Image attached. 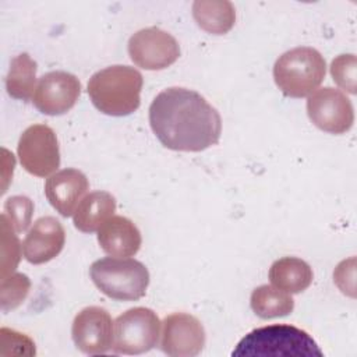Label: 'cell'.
<instances>
[{
	"instance_id": "15",
	"label": "cell",
	"mask_w": 357,
	"mask_h": 357,
	"mask_svg": "<svg viewBox=\"0 0 357 357\" xmlns=\"http://www.w3.org/2000/svg\"><path fill=\"white\" fill-rule=\"evenodd\" d=\"M98 243L112 257H132L139 251L142 237L132 220L112 216L98 230Z\"/></svg>"
},
{
	"instance_id": "12",
	"label": "cell",
	"mask_w": 357,
	"mask_h": 357,
	"mask_svg": "<svg viewBox=\"0 0 357 357\" xmlns=\"http://www.w3.org/2000/svg\"><path fill=\"white\" fill-rule=\"evenodd\" d=\"M113 324L105 308L96 305L82 308L71 326L74 344L85 354L107 353L113 346Z\"/></svg>"
},
{
	"instance_id": "23",
	"label": "cell",
	"mask_w": 357,
	"mask_h": 357,
	"mask_svg": "<svg viewBox=\"0 0 357 357\" xmlns=\"http://www.w3.org/2000/svg\"><path fill=\"white\" fill-rule=\"evenodd\" d=\"M33 204L28 197L14 195L4 204V215L17 233L25 231L32 220Z\"/></svg>"
},
{
	"instance_id": "7",
	"label": "cell",
	"mask_w": 357,
	"mask_h": 357,
	"mask_svg": "<svg viewBox=\"0 0 357 357\" xmlns=\"http://www.w3.org/2000/svg\"><path fill=\"white\" fill-rule=\"evenodd\" d=\"M17 153L21 166L32 176L46 177L60 166L56 132L46 124H32L20 137Z\"/></svg>"
},
{
	"instance_id": "18",
	"label": "cell",
	"mask_w": 357,
	"mask_h": 357,
	"mask_svg": "<svg viewBox=\"0 0 357 357\" xmlns=\"http://www.w3.org/2000/svg\"><path fill=\"white\" fill-rule=\"evenodd\" d=\"M192 17L201 29L212 35L227 33L236 22L234 6L227 0H197Z\"/></svg>"
},
{
	"instance_id": "21",
	"label": "cell",
	"mask_w": 357,
	"mask_h": 357,
	"mask_svg": "<svg viewBox=\"0 0 357 357\" xmlns=\"http://www.w3.org/2000/svg\"><path fill=\"white\" fill-rule=\"evenodd\" d=\"M31 289V280L24 273H11L1 279L0 301L1 310L8 311L17 308L28 296Z\"/></svg>"
},
{
	"instance_id": "4",
	"label": "cell",
	"mask_w": 357,
	"mask_h": 357,
	"mask_svg": "<svg viewBox=\"0 0 357 357\" xmlns=\"http://www.w3.org/2000/svg\"><path fill=\"white\" fill-rule=\"evenodd\" d=\"M326 74L324 56L314 47L298 46L275 61L273 79L283 95L305 98L317 91Z\"/></svg>"
},
{
	"instance_id": "5",
	"label": "cell",
	"mask_w": 357,
	"mask_h": 357,
	"mask_svg": "<svg viewBox=\"0 0 357 357\" xmlns=\"http://www.w3.org/2000/svg\"><path fill=\"white\" fill-rule=\"evenodd\" d=\"M93 284L109 298L135 301L145 296L149 286L146 266L127 257H105L89 268Z\"/></svg>"
},
{
	"instance_id": "8",
	"label": "cell",
	"mask_w": 357,
	"mask_h": 357,
	"mask_svg": "<svg viewBox=\"0 0 357 357\" xmlns=\"http://www.w3.org/2000/svg\"><path fill=\"white\" fill-rule=\"evenodd\" d=\"M127 49L135 66L151 71L165 70L180 57L177 40L158 26L144 28L131 35Z\"/></svg>"
},
{
	"instance_id": "9",
	"label": "cell",
	"mask_w": 357,
	"mask_h": 357,
	"mask_svg": "<svg viewBox=\"0 0 357 357\" xmlns=\"http://www.w3.org/2000/svg\"><path fill=\"white\" fill-rule=\"evenodd\" d=\"M307 114L311 123L329 134H344L354 123L350 99L332 86L317 89L307 100Z\"/></svg>"
},
{
	"instance_id": "14",
	"label": "cell",
	"mask_w": 357,
	"mask_h": 357,
	"mask_svg": "<svg viewBox=\"0 0 357 357\" xmlns=\"http://www.w3.org/2000/svg\"><path fill=\"white\" fill-rule=\"evenodd\" d=\"M89 183L86 176L73 167L53 173L45 183V195L50 205L64 218L74 215Z\"/></svg>"
},
{
	"instance_id": "6",
	"label": "cell",
	"mask_w": 357,
	"mask_h": 357,
	"mask_svg": "<svg viewBox=\"0 0 357 357\" xmlns=\"http://www.w3.org/2000/svg\"><path fill=\"white\" fill-rule=\"evenodd\" d=\"M162 322L146 307H134L120 314L113 324V351L119 354H142L152 350L159 340Z\"/></svg>"
},
{
	"instance_id": "3",
	"label": "cell",
	"mask_w": 357,
	"mask_h": 357,
	"mask_svg": "<svg viewBox=\"0 0 357 357\" xmlns=\"http://www.w3.org/2000/svg\"><path fill=\"white\" fill-rule=\"evenodd\" d=\"M233 357L240 356H324L317 342L303 329L286 325L273 324L257 328L248 332L231 351Z\"/></svg>"
},
{
	"instance_id": "19",
	"label": "cell",
	"mask_w": 357,
	"mask_h": 357,
	"mask_svg": "<svg viewBox=\"0 0 357 357\" xmlns=\"http://www.w3.org/2000/svg\"><path fill=\"white\" fill-rule=\"evenodd\" d=\"M250 305L254 314L262 319L286 317L294 310V300L290 293L275 286L262 284L252 290Z\"/></svg>"
},
{
	"instance_id": "10",
	"label": "cell",
	"mask_w": 357,
	"mask_h": 357,
	"mask_svg": "<svg viewBox=\"0 0 357 357\" xmlns=\"http://www.w3.org/2000/svg\"><path fill=\"white\" fill-rule=\"evenodd\" d=\"M160 349L172 357L198 356L206 342L205 329L198 318L187 312H173L162 322Z\"/></svg>"
},
{
	"instance_id": "16",
	"label": "cell",
	"mask_w": 357,
	"mask_h": 357,
	"mask_svg": "<svg viewBox=\"0 0 357 357\" xmlns=\"http://www.w3.org/2000/svg\"><path fill=\"white\" fill-rule=\"evenodd\" d=\"M116 198L107 191H92L78 204L73 220L75 229L82 233H93L113 216Z\"/></svg>"
},
{
	"instance_id": "17",
	"label": "cell",
	"mask_w": 357,
	"mask_h": 357,
	"mask_svg": "<svg viewBox=\"0 0 357 357\" xmlns=\"http://www.w3.org/2000/svg\"><path fill=\"white\" fill-rule=\"evenodd\" d=\"M269 280L272 286L297 294L310 287L314 279L312 268L301 258L283 257L276 259L269 268Z\"/></svg>"
},
{
	"instance_id": "22",
	"label": "cell",
	"mask_w": 357,
	"mask_h": 357,
	"mask_svg": "<svg viewBox=\"0 0 357 357\" xmlns=\"http://www.w3.org/2000/svg\"><path fill=\"white\" fill-rule=\"evenodd\" d=\"M6 215H1V279L17 268L21 258V244Z\"/></svg>"
},
{
	"instance_id": "11",
	"label": "cell",
	"mask_w": 357,
	"mask_h": 357,
	"mask_svg": "<svg viewBox=\"0 0 357 357\" xmlns=\"http://www.w3.org/2000/svg\"><path fill=\"white\" fill-rule=\"evenodd\" d=\"M79 95L81 82L74 74L50 71L39 78L32 103L43 114L60 116L74 107Z\"/></svg>"
},
{
	"instance_id": "24",
	"label": "cell",
	"mask_w": 357,
	"mask_h": 357,
	"mask_svg": "<svg viewBox=\"0 0 357 357\" xmlns=\"http://www.w3.org/2000/svg\"><path fill=\"white\" fill-rule=\"evenodd\" d=\"M356 66L354 54H339L331 64L333 81L350 93H356Z\"/></svg>"
},
{
	"instance_id": "1",
	"label": "cell",
	"mask_w": 357,
	"mask_h": 357,
	"mask_svg": "<svg viewBox=\"0 0 357 357\" xmlns=\"http://www.w3.org/2000/svg\"><path fill=\"white\" fill-rule=\"evenodd\" d=\"M149 124L165 148L181 152L205 151L222 134L219 112L202 95L181 86L156 95L149 106Z\"/></svg>"
},
{
	"instance_id": "2",
	"label": "cell",
	"mask_w": 357,
	"mask_h": 357,
	"mask_svg": "<svg viewBox=\"0 0 357 357\" xmlns=\"http://www.w3.org/2000/svg\"><path fill=\"white\" fill-rule=\"evenodd\" d=\"M141 73L130 66H110L96 71L88 81V95L103 114L123 117L141 105Z\"/></svg>"
},
{
	"instance_id": "20",
	"label": "cell",
	"mask_w": 357,
	"mask_h": 357,
	"mask_svg": "<svg viewBox=\"0 0 357 357\" xmlns=\"http://www.w3.org/2000/svg\"><path fill=\"white\" fill-rule=\"evenodd\" d=\"M7 93L20 100H28L36 89V61L28 54L21 53L11 60L6 77Z\"/></svg>"
},
{
	"instance_id": "13",
	"label": "cell",
	"mask_w": 357,
	"mask_h": 357,
	"mask_svg": "<svg viewBox=\"0 0 357 357\" xmlns=\"http://www.w3.org/2000/svg\"><path fill=\"white\" fill-rule=\"evenodd\" d=\"M66 243L63 225L53 216L39 218L22 241L24 258L33 265H40L56 258Z\"/></svg>"
},
{
	"instance_id": "25",
	"label": "cell",
	"mask_w": 357,
	"mask_h": 357,
	"mask_svg": "<svg viewBox=\"0 0 357 357\" xmlns=\"http://www.w3.org/2000/svg\"><path fill=\"white\" fill-rule=\"evenodd\" d=\"M0 335H1V349L10 346V350L4 356L7 354L35 356L36 354L33 340L25 333H21L8 328H1Z\"/></svg>"
}]
</instances>
